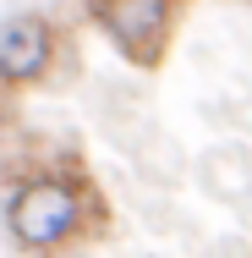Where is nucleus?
<instances>
[{"instance_id":"obj_1","label":"nucleus","mask_w":252,"mask_h":258,"mask_svg":"<svg viewBox=\"0 0 252 258\" xmlns=\"http://www.w3.org/2000/svg\"><path fill=\"white\" fill-rule=\"evenodd\" d=\"M94 220H99V198L88 192L82 176H66V170L22 176L6 198V231L28 253H55V247L77 242Z\"/></svg>"},{"instance_id":"obj_2","label":"nucleus","mask_w":252,"mask_h":258,"mask_svg":"<svg viewBox=\"0 0 252 258\" xmlns=\"http://www.w3.org/2000/svg\"><path fill=\"white\" fill-rule=\"evenodd\" d=\"M181 0H88V17L132 66H159Z\"/></svg>"},{"instance_id":"obj_3","label":"nucleus","mask_w":252,"mask_h":258,"mask_svg":"<svg viewBox=\"0 0 252 258\" xmlns=\"http://www.w3.org/2000/svg\"><path fill=\"white\" fill-rule=\"evenodd\" d=\"M55 60V28L44 17L22 11V17H6L0 22V83L6 88H22V83H39Z\"/></svg>"}]
</instances>
